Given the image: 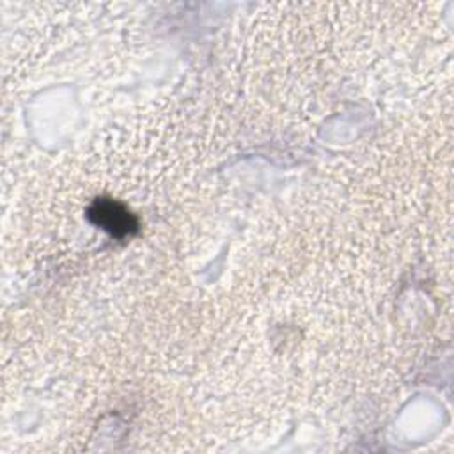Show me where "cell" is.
<instances>
[{"label": "cell", "mask_w": 454, "mask_h": 454, "mask_svg": "<svg viewBox=\"0 0 454 454\" xmlns=\"http://www.w3.org/2000/svg\"><path fill=\"white\" fill-rule=\"evenodd\" d=\"M90 218L115 236L129 234L137 227L135 218L128 213V209L112 200H96L90 207Z\"/></svg>", "instance_id": "cell-1"}]
</instances>
